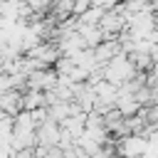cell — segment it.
Returning <instances> with one entry per match:
<instances>
[{
  "label": "cell",
  "mask_w": 158,
  "mask_h": 158,
  "mask_svg": "<svg viewBox=\"0 0 158 158\" xmlns=\"http://www.w3.org/2000/svg\"><path fill=\"white\" fill-rule=\"evenodd\" d=\"M136 72H138V69L133 67V62L128 59V54H126V52H118L114 59H109V62L101 67V77H104L106 81L116 84V86H121L123 81H128Z\"/></svg>",
  "instance_id": "cell-1"
},
{
  "label": "cell",
  "mask_w": 158,
  "mask_h": 158,
  "mask_svg": "<svg viewBox=\"0 0 158 158\" xmlns=\"http://www.w3.org/2000/svg\"><path fill=\"white\" fill-rule=\"evenodd\" d=\"M148 151H151V143L143 133H126L116 138V153L123 158H138V156H146Z\"/></svg>",
  "instance_id": "cell-2"
},
{
  "label": "cell",
  "mask_w": 158,
  "mask_h": 158,
  "mask_svg": "<svg viewBox=\"0 0 158 158\" xmlns=\"http://www.w3.org/2000/svg\"><path fill=\"white\" fill-rule=\"evenodd\" d=\"M59 133H62L59 123L54 118H47L37 126V143L35 146H59Z\"/></svg>",
  "instance_id": "cell-3"
},
{
  "label": "cell",
  "mask_w": 158,
  "mask_h": 158,
  "mask_svg": "<svg viewBox=\"0 0 158 158\" xmlns=\"http://www.w3.org/2000/svg\"><path fill=\"white\" fill-rule=\"evenodd\" d=\"M22 111V89H7L0 94V114H7V116H15Z\"/></svg>",
  "instance_id": "cell-4"
},
{
  "label": "cell",
  "mask_w": 158,
  "mask_h": 158,
  "mask_svg": "<svg viewBox=\"0 0 158 158\" xmlns=\"http://www.w3.org/2000/svg\"><path fill=\"white\" fill-rule=\"evenodd\" d=\"M40 106H47V91L25 86V89H22V109L35 111V109H40Z\"/></svg>",
  "instance_id": "cell-5"
},
{
  "label": "cell",
  "mask_w": 158,
  "mask_h": 158,
  "mask_svg": "<svg viewBox=\"0 0 158 158\" xmlns=\"http://www.w3.org/2000/svg\"><path fill=\"white\" fill-rule=\"evenodd\" d=\"M77 30H79V35L84 37V44H86L89 49H94V47L104 40V30H101L99 25H84V22H79Z\"/></svg>",
  "instance_id": "cell-6"
},
{
  "label": "cell",
  "mask_w": 158,
  "mask_h": 158,
  "mask_svg": "<svg viewBox=\"0 0 158 158\" xmlns=\"http://www.w3.org/2000/svg\"><path fill=\"white\" fill-rule=\"evenodd\" d=\"M35 158H64L62 146H35Z\"/></svg>",
  "instance_id": "cell-7"
},
{
  "label": "cell",
  "mask_w": 158,
  "mask_h": 158,
  "mask_svg": "<svg viewBox=\"0 0 158 158\" xmlns=\"http://www.w3.org/2000/svg\"><path fill=\"white\" fill-rule=\"evenodd\" d=\"M106 10H101L99 5H91L86 12H81L79 15V22H84V25H99V20H101V15H104Z\"/></svg>",
  "instance_id": "cell-8"
},
{
  "label": "cell",
  "mask_w": 158,
  "mask_h": 158,
  "mask_svg": "<svg viewBox=\"0 0 158 158\" xmlns=\"http://www.w3.org/2000/svg\"><path fill=\"white\" fill-rule=\"evenodd\" d=\"M153 94H156V99H158V81L153 84Z\"/></svg>",
  "instance_id": "cell-9"
}]
</instances>
